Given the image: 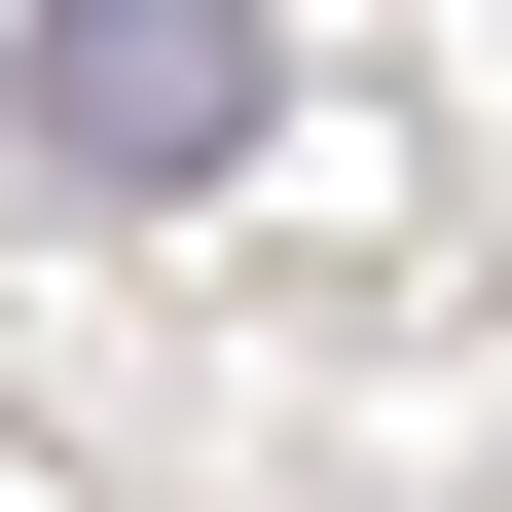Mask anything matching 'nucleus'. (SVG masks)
Returning a JSON list of instances; mask_svg holds the SVG:
<instances>
[{"mask_svg":"<svg viewBox=\"0 0 512 512\" xmlns=\"http://www.w3.org/2000/svg\"><path fill=\"white\" fill-rule=\"evenodd\" d=\"M0 110H37V183L183 220V183L256 147V0H37V37H0Z\"/></svg>","mask_w":512,"mask_h":512,"instance_id":"1","label":"nucleus"}]
</instances>
